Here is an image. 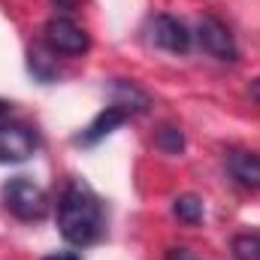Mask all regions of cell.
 I'll return each mask as SVG.
<instances>
[{"mask_svg": "<svg viewBox=\"0 0 260 260\" xmlns=\"http://www.w3.org/2000/svg\"><path fill=\"white\" fill-rule=\"evenodd\" d=\"M58 227L70 245H91L103 236L106 230L103 203L85 182L79 179L67 182L61 203H58Z\"/></svg>", "mask_w": 260, "mask_h": 260, "instance_id": "obj_1", "label": "cell"}, {"mask_svg": "<svg viewBox=\"0 0 260 260\" xmlns=\"http://www.w3.org/2000/svg\"><path fill=\"white\" fill-rule=\"evenodd\" d=\"M3 206L18 221H43L49 215V194L27 176H15L3 185Z\"/></svg>", "mask_w": 260, "mask_h": 260, "instance_id": "obj_2", "label": "cell"}, {"mask_svg": "<svg viewBox=\"0 0 260 260\" xmlns=\"http://www.w3.org/2000/svg\"><path fill=\"white\" fill-rule=\"evenodd\" d=\"M46 46L55 55H67V58H79L91 49V37L85 27H79L73 18L67 15H55L46 24Z\"/></svg>", "mask_w": 260, "mask_h": 260, "instance_id": "obj_3", "label": "cell"}, {"mask_svg": "<svg viewBox=\"0 0 260 260\" xmlns=\"http://www.w3.org/2000/svg\"><path fill=\"white\" fill-rule=\"evenodd\" d=\"M40 136L24 121L0 124V164H24L37 154Z\"/></svg>", "mask_w": 260, "mask_h": 260, "instance_id": "obj_4", "label": "cell"}, {"mask_svg": "<svg viewBox=\"0 0 260 260\" xmlns=\"http://www.w3.org/2000/svg\"><path fill=\"white\" fill-rule=\"evenodd\" d=\"M197 40H200L203 52H209V55L218 58V61H230V64H233V61L239 58V46H236L230 27H227L221 18H215V15H203V18H200V24H197Z\"/></svg>", "mask_w": 260, "mask_h": 260, "instance_id": "obj_5", "label": "cell"}, {"mask_svg": "<svg viewBox=\"0 0 260 260\" xmlns=\"http://www.w3.org/2000/svg\"><path fill=\"white\" fill-rule=\"evenodd\" d=\"M148 37L157 49L173 52V55H185L194 43V34L188 30V24L173 15H154L148 24Z\"/></svg>", "mask_w": 260, "mask_h": 260, "instance_id": "obj_6", "label": "cell"}, {"mask_svg": "<svg viewBox=\"0 0 260 260\" xmlns=\"http://www.w3.org/2000/svg\"><path fill=\"white\" fill-rule=\"evenodd\" d=\"M227 170L239 185H245L251 191H260V154L233 148V151H227Z\"/></svg>", "mask_w": 260, "mask_h": 260, "instance_id": "obj_7", "label": "cell"}, {"mask_svg": "<svg viewBox=\"0 0 260 260\" xmlns=\"http://www.w3.org/2000/svg\"><path fill=\"white\" fill-rule=\"evenodd\" d=\"M127 118H130V115L124 112V109H118V106H106V109H103V112H100L88 127L76 136V142H79V145H94V142H100L103 136H109L112 130H118Z\"/></svg>", "mask_w": 260, "mask_h": 260, "instance_id": "obj_8", "label": "cell"}, {"mask_svg": "<svg viewBox=\"0 0 260 260\" xmlns=\"http://www.w3.org/2000/svg\"><path fill=\"white\" fill-rule=\"evenodd\" d=\"M112 106L124 109L127 115H136V112H148L151 100H148V94H145L136 82L115 79V82H112Z\"/></svg>", "mask_w": 260, "mask_h": 260, "instance_id": "obj_9", "label": "cell"}, {"mask_svg": "<svg viewBox=\"0 0 260 260\" xmlns=\"http://www.w3.org/2000/svg\"><path fill=\"white\" fill-rule=\"evenodd\" d=\"M173 212H176V218L179 221H185V224H200L203 221V215H206V209H203V200L197 194H182L176 197V203H173Z\"/></svg>", "mask_w": 260, "mask_h": 260, "instance_id": "obj_10", "label": "cell"}, {"mask_svg": "<svg viewBox=\"0 0 260 260\" xmlns=\"http://www.w3.org/2000/svg\"><path fill=\"white\" fill-rule=\"evenodd\" d=\"M154 145L164 151V154H182L185 151V133L176 127V124H164L154 136Z\"/></svg>", "mask_w": 260, "mask_h": 260, "instance_id": "obj_11", "label": "cell"}, {"mask_svg": "<svg viewBox=\"0 0 260 260\" xmlns=\"http://www.w3.org/2000/svg\"><path fill=\"white\" fill-rule=\"evenodd\" d=\"M230 251L236 260H260V233H239L230 242Z\"/></svg>", "mask_w": 260, "mask_h": 260, "instance_id": "obj_12", "label": "cell"}, {"mask_svg": "<svg viewBox=\"0 0 260 260\" xmlns=\"http://www.w3.org/2000/svg\"><path fill=\"white\" fill-rule=\"evenodd\" d=\"M30 73L37 76V79H43V82H52L55 79V61L46 55V49H30Z\"/></svg>", "mask_w": 260, "mask_h": 260, "instance_id": "obj_13", "label": "cell"}, {"mask_svg": "<svg viewBox=\"0 0 260 260\" xmlns=\"http://www.w3.org/2000/svg\"><path fill=\"white\" fill-rule=\"evenodd\" d=\"M46 260H79L76 254H67V251H58V254H49Z\"/></svg>", "mask_w": 260, "mask_h": 260, "instance_id": "obj_14", "label": "cell"}, {"mask_svg": "<svg viewBox=\"0 0 260 260\" xmlns=\"http://www.w3.org/2000/svg\"><path fill=\"white\" fill-rule=\"evenodd\" d=\"M52 3H55L58 9H73V6H76V0H52Z\"/></svg>", "mask_w": 260, "mask_h": 260, "instance_id": "obj_15", "label": "cell"}, {"mask_svg": "<svg viewBox=\"0 0 260 260\" xmlns=\"http://www.w3.org/2000/svg\"><path fill=\"white\" fill-rule=\"evenodd\" d=\"M6 112H9V103H6V100H0V118H3Z\"/></svg>", "mask_w": 260, "mask_h": 260, "instance_id": "obj_16", "label": "cell"}]
</instances>
